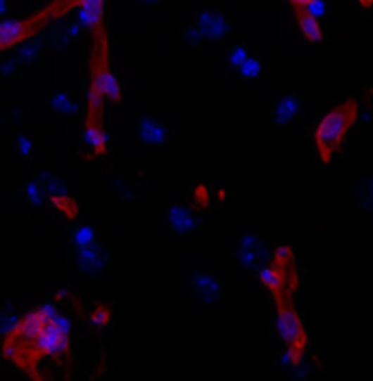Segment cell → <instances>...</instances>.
I'll list each match as a JSON object with an SVG mask.
<instances>
[{"instance_id":"obj_4","label":"cell","mask_w":373,"mask_h":381,"mask_svg":"<svg viewBox=\"0 0 373 381\" xmlns=\"http://www.w3.org/2000/svg\"><path fill=\"white\" fill-rule=\"evenodd\" d=\"M196 35L199 37H206V39H221L227 35L229 31V25L227 20L216 13V11H206L203 15L196 18V27H194Z\"/></svg>"},{"instance_id":"obj_3","label":"cell","mask_w":373,"mask_h":381,"mask_svg":"<svg viewBox=\"0 0 373 381\" xmlns=\"http://www.w3.org/2000/svg\"><path fill=\"white\" fill-rule=\"evenodd\" d=\"M267 246L258 238V233H247L238 242V261L247 271H258L260 266L267 264Z\"/></svg>"},{"instance_id":"obj_16","label":"cell","mask_w":373,"mask_h":381,"mask_svg":"<svg viewBox=\"0 0 373 381\" xmlns=\"http://www.w3.org/2000/svg\"><path fill=\"white\" fill-rule=\"evenodd\" d=\"M96 240V233H94V229L90 227V225H79L77 229H75V233H72V242L79 246H85V244H90V242H94Z\"/></svg>"},{"instance_id":"obj_17","label":"cell","mask_w":373,"mask_h":381,"mask_svg":"<svg viewBox=\"0 0 373 381\" xmlns=\"http://www.w3.org/2000/svg\"><path fill=\"white\" fill-rule=\"evenodd\" d=\"M303 11L308 15H312L315 20H321V18L327 15V0H308L305 7H303Z\"/></svg>"},{"instance_id":"obj_1","label":"cell","mask_w":373,"mask_h":381,"mask_svg":"<svg viewBox=\"0 0 373 381\" xmlns=\"http://www.w3.org/2000/svg\"><path fill=\"white\" fill-rule=\"evenodd\" d=\"M358 114H360V109H358L356 101H345L327 111L325 118L317 124L315 144H317L321 162L325 166H330L332 157L339 153V148L347 136V131L358 120Z\"/></svg>"},{"instance_id":"obj_19","label":"cell","mask_w":373,"mask_h":381,"mask_svg":"<svg viewBox=\"0 0 373 381\" xmlns=\"http://www.w3.org/2000/svg\"><path fill=\"white\" fill-rule=\"evenodd\" d=\"M247 55H249V51L243 46V44H238V46H234V49L229 51V57H227V61H229V65H232V68H238V65L247 59Z\"/></svg>"},{"instance_id":"obj_5","label":"cell","mask_w":373,"mask_h":381,"mask_svg":"<svg viewBox=\"0 0 373 381\" xmlns=\"http://www.w3.org/2000/svg\"><path fill=\"white\" fill-rule=\"evenodd\" d=\"M192 290H194V297L199 299L201 303H216L218 299L223 297V285L218 279H214L208 273H196L192 277Z\"/></svg>"},{"instance_id":"obj_7","label":"cell","mask_w":373,"mask_h":381,"mask_svg":"<svg viewBox=\"0 0 373 381\" xmlns=\"http://www.w3.org/2000/svg\"><path fill=\"white\" fill-rule=\"evenodd\" d=\"M168 225H170L172 231L188 233V231H192L196 225H199V220H196V216H194L186 205L175 203V205H170V209H168Z\"/></svg>"},{"instance_id":"obj_11","label":"cell","mask_w":373,"mask_h":381,"mask_svg":"<svg viewBox=\"0 0 373 381\" xmlns=\"http://www.w3.org/2000/svg\"><path fill=\"white\" fill-rule=\"evenodd\" d=\"M83 142L94 155H103L107 150V142H109L103 124H99V127H87L85 124L83 127Z\"/></svg>"},{"instance_id":"obj_20","label":"cell","mask_w":373,"mask_h":381,"mask_svg":"<svg viewBox=\"0 0 373 381\" xmlns=\"http://www.w3.org/2000/svg\"><path fill=\"white\" fill-rule=\"evenodd\" d=\"M53 107H55V109H59V111H70V109H72V101H70V96H68V94L59 92V94H55V96H53Z\"/></svg>"},{"instance_id":"obj_13","label":"cell","mask_w":373,"mask_h":381,"mask_svg":"<svg viewBox=\"0 0 373 381\" xmlns=\"http://www.w3.org/2000/svg\"><path fill=\"white\" fill-rule=\"evenodd\" d=\"M18 321H20V314H15L11 307L0 311V338H5V335H9L13 331Z\"/></svg>"},{"instance_id":"obj_23","label":"cell","mask_w":373,"mask_h":381,"mask_svg":"<svg viewBox=\"0 0 373 381\" xmlns=\"http://www.w3.org/2000/svg\"><path fill=\"white\" fill-rule=\"evenodd\" d=\"M31 148H33V142H31L29 138H18V150H20V155L29 157V155H31Z\"/></svg>"},{"instance_id":"obj_26","label":"cell","mask_w":373,"mask_h":381,"mask_svg":"<svg viewBox=\"0 0 373 381\" xmlns=\"http://www.w3.org/2000/svg\"><path fill=\"white\" fill-rule=\"evenodd\" d=\"M9 7V0H0V15H3Z\"/></svg>"},{"instance_id":"obj_2","label":"cell","mask_w":373,"mask_h":381,"mask_svg":"<svg viewBox=\"0 0 373 381\" xmlns=\"http://www.w3.org/2000/svg\"><path fill=\"white\" fill-rule=\"evenodd\" d=\"M275 305H277L275 331L279 335V340L284 342L286 349L305 353V347H308V333H305V327L299 318L297 309L293 307L291 299H279V301H275Z\"/></svg>"},{"instance_id":"obj_10","label":"cell","mask_w":373,"mask_h":381,"mask_svg":"<svg viewBox=\"0 0 373 381\" xmlns=\"http://www.w3.org/2000/svg\"><path fill=\"white\" fill-rule=\"evenodd\" d=\"M297 11V27L301 31V35L308 39V41H321L323 39V29H321V22L315 20L312 15H308L303 9H295Z\"/></svg>"},{"instance_id":"obj_22","label":"cell","mask_w":373,"mask_h":381,"mask_svg":"<svg viewBox=\"0 0 373 381\" xmlns=\"http://www.w3.org/2000/svg\"><path fill=\"white\" fill-rule=\"evenodd\" d=\"M37 44H25V49L20 51V57L22 59H27V61H33L37 57Z\"/></svg>"},{"instance_id":"obj_21","label":"cell","mask_w":373,"mask_h":381,"mask_svg":"<svg viewBox=\"0 0 373 381\" xmlns=\"http://www.w3.org/2000/svg\"><path fill=\"white\" fill-rule=\"evenodd\" d=\"M194 200H196V205H208L210 203V190L206 186H199V188H194Z\"/></svg>"},{"instance_id":"obj_24","label":"cell","mask_w":373,"mask_h":381,"mask_svg":"<svg viewBox=\"0 0 373 381\" xmlns=\"http://www.w3.org/2000/svg\"><path fill=\"white\" fill-rule=\"evenodd\" d=\"M0 72H3V75H11V72H13V61H5L3 68H0Z\"/></svg>"},{"instance_id":"obj_6","label":"cell","mask_w":373,"mask_h":381,"mask_svg":"<svg viewBox=\"0 0 373 381\" xmlns=\"http://www.w3.org/2000/svg\"><path fill=\"white\" fill-rule=\"evenodd\" d=\"M107 264V255L103 251V246L94 240L90 244L81 246V253H79V266L81 271L87 275H99Z\"/></svg>"},{"instance_id":"obj_15","label":"cell","mask_w":373,"mask_h":381,"mask_svg":"<svg viewBox=\"0 0 373 381\" xmlns=\"http://www.w3.org/2000/svg\"><path fill=\"white\" fill-rule=\"evenodd\" d=\"M90 323H92L96 329H105V327H109V323H112V309H109L107 305H99V307H94V311L90 314Z\"/></svg>"},{"instance_id":"obj_28","label":"cell","mask_w":373,"mask_h":381,"mask_svg":"<svg viewBox=\"0 0 373 381\" xmlns=\"http://www.w3.org/2000/svg\"><path fill=\"white\" fill-rule=\"evenodd\" d=\"M33 381H44V379H33Z\"/></svg>"},{"instance_id":"obj_12","label":"cell","mask_w":373,"mask_h":381,"mask_svg":"<svg viewBox=\"0 0 373 381\" xmlns=\"http://www.w3.org/2000/svg\"><path fill=\"white\" fill-rule=\"evenodd\" d=\"M51 200V205L55 209H59L65 218L68 220H75L77 214H79V205L75 203V198L68 194V190H63V192H57V194H49L46 196Z\"/></svg>"},{"instance_id":"obj_25","label":"cell","mask_w":373,"mask_h":381,"mask_svg":"<svg viewBox=\"0 0 373 381\" xmlns=\"http://www.w3.org/2000/svg\"><path fill=\"white\" fill-rule=\"evenodd\" d=\"M289 3H291L295 9H303V7H305V3H308V0H289Z\"/></svg>"},{"instance_id":"obj_8","label":"cell","mask_w":373,"mask_h":381,"mask_svg":"<svg viewBox=\"0 0 373 381\" xmlns=\"http://www.w3.org/2000/svg\"><path fill=\"white\" fill-rule=\"evenodd\" d=\"M299 111V96L297 94H282L275 103V122L279 127L291 124Z\"/></svg>"},{"instance_id":"obj_9","label":"cell","mask_w":373,"mask_h":381,"mask_svg":"<svg viewBox=\"0 0 373 381\" xmlns=\"http://www.w3.org/2000/svg\"><path fill=\"white\" fill-rule=\"evenodd\" d=\"M138 133H140L142 142H146V144H162L166 140L168 131H166V127L160 120L146 116V118H142V122L138 127Z\"/></svg>"},{"instance_id":"obj_14","label":"cell","mask_w":373,"mask_h":381,"mask_svg":"<svg viewBox=\"0 0 373 381\" xmlns=\"http://www.w3.org/2000/svg\"><path fill=\"white\" fill-rule=\"evenodd\" d=\"M238 70H240V75H243L245 79H258V77H260V70H262V63H260L258 57L247 55V59L238 65Z\"/></svg>"},{"instance_id":"obj_18","label":"cell","mask_w":373,"mask_h":381,"mask_svg":"<svg viewBox=\"0 0 373 381\" xmlns=\"http://www.w3.org/2000/svg\"><path fill=\"white\" fill-rule=\"evenodd\" d=\"M25 194H27V198H29V203L35 205V207H37L39 203H44V188L37 186L35 181H29V183H27Z\"/></svg>"},{"instance_id":"obj_27","label":"cell","mask_w":373,"mask_h":381,"mask_svg":"<svg viewBox=\"0 0 373 381\" xmlns=\"http://www.w3.org/2000/svg\"><path fill=\"white\" fill-rule=\"evenodd\" d=\"M360 3H362L365 7H369V5H371V0H360Z\"/></svg>"}]
</instances>
